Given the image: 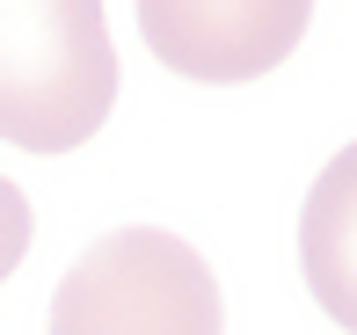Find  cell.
Wrapping results in <instances>:
<instances>
[{
	"instance_id": "6da1fadb",
	"label": "cell",
	"mask_w": 357,
	"mask_h": 335,
	"mask_svg": "<svg viewBox=\"0 0 357 335\" xmlns=\"http://www.w3.org/2000/svg\"><path fill=\"white\" fill-rule=\"evenodd\" d=\"M117 102V44L102 0H0V139L73 153Z\"/></svg>"
},
{
	"instance_id": "7a4b0ae2",
	"label": "cell",
	"mask_w": 357,
	"mask_h": 335,
	"mask_svg": "<svg viewBox=\"0 0 357 335\" xmlns=\"http://www.w3.org/2000/svg\"><path fill=\"white\" fill-rule=\"evenodd\" d=\"M52 335H226V306L183 233L117 226L59 277Z\"/></svg>"
},
{
	"instance_id": "3957f363",
	"label": "cell",
	"mask_w": 357,
	"mask_h": 335,
	"mask_svg": "<svg viewBox=\"0 0 357 335\" xmlns=\"http://www.w3.org/2000/svg\"><path fill=\"white\" fill-rule=\"evenodd\" d=\"M314 0H139V29L153 59L183 81H263L299 52Z\"/></svg>"
},
{
	"instance_id": "277c9868",
	"label": "cell",
	"mask_w": 357,
	"mask_h": 335,
	"mask_svg": "<svg viewBox=\"0 0 357 335\" xmlns=\"http://www.w3.org/2000/svg\"><path fill=\"white\" fill-rule=\"evenodd\" d=\"M29 255V197L0 175V284L15 277V263Z\"/></svg>"
}]
</instances>
